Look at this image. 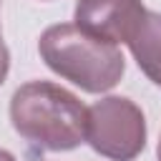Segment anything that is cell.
I'll return each mask as SVG.
<instances>
[{
  "mask_svg": "<svg viewBox=\"0 0 161 161\" xmlns=\"http://www.w3.org/2000/svg\"><path fill=\"white\" fill-rule=\"evenodd\" d=\"M138 68L146 73V78L161 88V13L148 10L143 25L128 43Z\"/></svg>",
  "mask_w": 161,
  "mask_h": 161,
  "instance_id": "5",
  "label": "cell"
},
{
  "mask_svg": "<svg viewBox=\"0 0 161 161\" xmlns=\"http://www.w3.org/2000/svg\"><path fill=\"white\" fill-rule=\"evenodd\" d=\"M38 53L55 75L86 93H106L116 88L126 73V60L118 45L88 35L75 23L45 28L38 40Z\"/></svg>",
  "mask_w": 161,
  "mask_h": 161,
  "instance_id": "2",
  "label": "cell"
},
{
  "mask_svg": "<svg viewBox=\"0 0 161 161\" xmlns=\"http://www.w3.org/2000/svg\"><path fill=\"white\" fill-rule=\"evenodd\" d=\"M148 10L141 0H78L73 20L80 30L106 43H131Z\"/></svg>",
  "mask_w": 161,
  "mask_h": 161,
  "instance_id": "4",
  "label": "cell"
},
{
  "mask_svg": "<svg viewBox=\"0 0 161 161\" xmlns=\"http://www.w3.org/2000/svg\"><path fill=\"white\" fill-rule=\"evenodd\" d=\"M10 123L38 153L73 151L86 143L88 108L58 83L28 80L10 98Z\"/></svg>",
  "mask_w": 161,
  "mask_h": 161,
  "instance_id": "1",
  "label": "cell"
},
{
  "mask_svg": "<svg viewBox=\"0 0 161 161\" xmlns=\"http://www.w3.org/2000/svg\"><path fill=\"white\" fill-rule=\"evenodd\" d=\"M0 161H15V156H13L10 151H5V148H0Z\"/></svg>",
  "mask_w": 161,
  "mask_h": 161,
  "instance_id": "7",
  "label": "cell"
},
{
  "mask_svg": "<svg viewBox=\"0 0 161 161\" xmlns=\"http://www.w3.org/2000/svg\"><path fill=\"white\" fill-rule=\"evenodd\" d=\"M3 45H5V43H3V30H0V48H3Z\"/></svg>",
  "mask_w": 161,
  "mask_h": 161,
  "instance_id": "9",
  "label": "cell"
},
{
  "mask_svg": "<svg viewBox=\"0 0 161 161\" xmlns=\"http://www.w3.org/2000/svg\"><path fill=\"white\" fill-rule=\"evenodd\" d=\"M8 70H10V53H8V48L3 45V48H0V86L5 83Z\"/></svg>",
  "mask_w": 161,
  "mask_h": 161,
  "instance_id": "6",
  "label": "cell"
},
{
  "mask_svg": "<svg viewBox=\"0 0 161 161\" xmlns=\"http://www.w3.org/2000/svg\"><path fill=\"white\" fill-rule=\"evenodd\" d=\"M146 116L126 96H106L88 108L86 143L111 161H133L146 148Z\"/></svg>",
  "mask_w": 161,
  "mask_h": 161,
  "instance_id": "3",
  "label": "cell"
},
{
  "mask_svg": "<svg viewBox=\"0 0 161 161\" xmlns=\"http://www.w3.org/2000/svg\"><path fill=\"white\" fill-rule=\"evenodd\" d=\"M156 158L161 161V136H158V146H156Z\"/></svg>",
  "mask_w": 161,
  "mask_h": 161,
  "instance_id": "8",
  "label": "cell"
}]
</instances>
